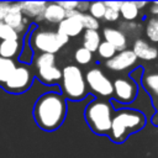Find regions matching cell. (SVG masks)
Segmentation results:
<instances>
[{
  "instance_id": "7402d4cb",
  "label": "cell",
  "mask_w": 158,
  "mask_h": 158,
  "mask_svg": "<svg viewBox=\"0 0 158 158\" xmlns=\"http://www.w3.org/2000/svg\"><path fill=\"white\" fill-rule=\"evenodd\" d=\"M146 35L152 42H158V17H152L146 25Z\"/></svg>"
},
{
  "instance_id": "cb8c5ba5",
  "label": "cell",
  "mask_w": 158,
  "mask_h": 158,
  "mask_svg": "<svg viewBox=\"0 0 158 158\" xmlns=\"http://www.w3.org/2000/svg\"><path fill=\"white\" fill-rule=\"evenodd\" d=\"M89 15H91L93 17H95L96 20H100V19H104V15H105V11H106V6H105V2H101V1H95V2H90L89 5Z\"/></svg>"
},
{
  "instance_id": "1f68e13d",
  "label": "cell",
  "mask_w": 158,
  "mask_h": 158,
  "mask_svg": "<svg viewBox=\"0 0 158 158\" xmlns=\"http://www.w3.org/2000/svg\"><path fill=\"white\" fill-rule=\"evenodd\" d=\"M89 2H78V7H77V10L79 11V12H81V14H84V11H86V10H89Z\"/></svg>"
},
{
  "instance_id": "e575fe53",
  "label": "cell",
  "mask_w": 158,
  "mask_h": 158,
  "mask_svg": "<svg viewBox=\"0 0 158 158\" xmlns=\"http://www.w3.org/2000/svg\"><path fill=\"white\" fill-rule=\"evenodd\" d=\"M0 23H1V21H0Z\"/></svg>"
},
{
  "instance_id": "d6a6232c",
  "label": "cell",
  "mask_w": 158,
  "mask_h": 158,
  "mask_svg": "<svg viewBox=\"0 0 158 158\" xmlns=\"http://www.w3.org/2000/svg\"><path fill=\"white\" fill-rule=\"evenodd\" d=\"M151 12L153 15H157L158 16V1H156V2H153L151 5Z\"/></svg>"
},
{
  "instance_id": "4fadbf2b",
  "label": "cell",
  "mask_w": 158,
  "mask_h": 158,
  "mask_svg": "<svg viewBox=\"0 0 158 158\" xmlns=\"http://www.w3.org/2000/svg\"><path fill=\"white\" fill-rule=\"evenodd\" d=\"M102 36H104V41H106L107 43L114 46L116 51L121 52V51L126 49L127 37L122 31L114 28V27H105L102 30Z\"/></svg>"
},
{
  "instance_id": "f1b7e54d",
  "label": "cell",
  "mask_w": 158,
  "mask_h": 158,
  "mask_svg": "<svg viewBox=\"0 0 158 158\" xmlns=\"http://www.w3.org/2000/svg\"><path fill=\"white\" fill-rule=\"evenodd\" d=\"M58 4H59L65 11L77 10V7H78V1H59Z\"/></svg>"
},
{
  "instance_id": "4316f807",
  "label": "cell",
  "mask_w": 158,
  "mask_h": 158,
  "mask_svg": "<svg viewBox=\"0 0 158 158\" xmlns=\"http://www.w3.org/2000/svg\"><path fill=\"white\" fill-rule=\"evenodd\" d=\"M81 23H83V27L85 30H93V31H98L99 26H100L99 20H96L95 17H93L89 14H83L81 15Z\"/></svg>"
},
{
  "instance_id": "e0dca14e",
  "label": "cell",
  "mask_w": 158,
  "mask_h": 158,
  "mask_svg": "<svg viewBox=\"0 0 158 158\" xmlns=\"http://www.w3.org/2000/svg\"><path fill=\"white\" fill-rule=\"evenodd\" d=\"M22 41L21 40H9L0 42V57L14 59L20 56L22 51Z\"/></svg>"
},
{
  "instance_id": "603a6c76",
  "label": "cell",
  "mask_w": 158,
  "mask_h": 158,
  "mask_svg": "<svg viewBox=\"0 0 158 158\" xmlns=\"http://www.w3.org/2000/svg\"><path fill=\"white\" fill-rule=\"evenodd\" d=\"M74 59H75L77 63L81 64V65H85V64L91 62L93 53L89 49L84 48V47H79V48H77V51L74 53Z\"/></svg>"
},
{
  "instance_id": "52a82bcc",
  "label": "cell",
  "mask_w": 158,
  "mask_h": 158,
  "mask_svg": "<svg viewBox=\"0 0 158 158\" xmlns=\"http://www.w3.org/2000/svg\"><path fill=\"white\" fill-rule=\"evenodd\" d=\"M33 81V73L26 65H17L12 72L7 81L2 85V89L11 94H21L27 91Z\"/></svg>"
},
{
  "instance_id": "277c9868",
  "label": "cell",
  "mask_w": 158,
  "mask_h": 158,
  "mask_svg": "<svg viewBox=\"0 0 158 158\" xmlns=\"http://www.w3.org/2000/svg\"><path fill=\"white\" fill-rule=\"evenodd\" d=\"M62 93L65 99L72 101L83 100L88 95V85L85 81V75L81 69L77 65L69 64L62 69L60 80Z\"/></svg>"
},
{
  "instance_id": "8992f818",
  "label": "cell",
  "mask_w": 158,
  "mask_h": 158,
  "mask_svg": "<svg viewBox=\"0 0 158 158\" xmlns=\"http://www.w3.org/2000/svg\"><path fill=\"white\" fill-rule=\"evenodd\" d=\"M36 77L44 84H57L62 80V69L56 65V56L51 53H38L35 58Z\"/></svg>"
},
{
  "instance_id": "3957f363",
  "label": "cell",
  "mask_w": 158,
  "mask_h": 158,
  "mask_svg": "<svg viewBox=\"0 0 158 158\" xmlns=\"http://www.w3.org/2000/svg\"><path fill=\"white\" fill-rule=\"evenodd\" d=\"M114 107L109 100L94 99L89 102L84 111V117L90 130L96 135H107L111 128Z\"/></svg>"
},
{
  "instance_id": "ac0fdd59",
  "label": "cell",
  "mask_w": 158,
  "mask_h": 158,
  "mask_svg": "<svg viewBox=\"0 0 158 158\" xmlns=\"http://www.w3.org/2000/svg\"><path fill=\"white\" fill-rule=\"evenodd\" d=\"M101 43V36L98 31H93V30H85L84 35H83V47L89 49L91 53L96 52L99 46Z\"/></svg>"
},
{
  "instance_id": "9a60e30c",
  "label": "cell",
  "mask_w": 158,
  "mask_h": 158,
  "mask_svg": "<svg viewBox=\"0 0 158 158\" xmlns=\"http://www.w3.org/2000/svg\"><path fill=\"white\" fill-rule=\"evenodd\" d=\"M19 4L26 19H42V15L47 6L46 1H22Z\"/></svg>"
},
{
  "instance_id": "7c38bea8",
  "label": "cell",
  "mask_w": 158,
  "mask_h": 158,
  "mask_svg": "<svg viewBox=\"0 0 158 158\" xmlns=\"http://www.w3.org/2000/svg\"><path fill=\"white\" fill-rule=\"evenodd\" d=\"M2 22L9 25L10 27H12L19 35L23 33L27 30V26H28V21L23 16L19 2H11L10 9H9L7 14L5 15Z\"/></svg>"
},
{
  "instance_id": "ffe728a7",
  "label": "cell",
  "mask_w": 158,
  "mask_h": 158,
  "mask_svg": "<svg viewBox=\"0 0 158 158\" xmlns=\"http://www.w3.org/2000/svg\"><path fill=\"white\" fill-rule=\"evenodd\" d=\"M138 12H139V10L137 9L135 1H125V2H122L121 9H120V16L122 19H125L127 22L136 20L138 17Z\"/></svg>"
},
{
  "instance_id": "d6986e66",
  "label": "cell",
  "mask_w": 158,
  "mask_h": 158,
  "mask_svg": "<svg viewBox=\"0 0 158 158\" xmlns=\"http://www.w3.org/2000/svg\"><path fill=\"white\" fill-rule=\"evenodd\" d=\"M16 63L14 59H7L4 57H0V86H2L7 79L10 78V75L12 74V72L16 69Z\"/></svg>"
},
{
  "instance_id": "ba28073f",
  "label": "cell",
  "mask_w": 158,
  "mask_h": 158,
  "mask_svg": "<svg viewBox=\"0 0 158 158\" xmlns=\"http://www.w3.org/2000/svg\"><path fill=\"white\" fill-rule=\"evenodd\" d=\"M85 81L88 89L102 98H110L114 95L112 81L106 77V74L100 68H91L85 74Z\"/></svg>"
},
{
  "instance_id": "2e32d148",
  "label": "cell",
  "mask_w": 158,
  "mask_h": 158,
  "mask_svg": "<svg viewBox=\"0 0 158 158\" xmlns=\"http://www.w3.org/2000/svg\"><path fill=\"white\" fill-rule=\"evenodd\" d=\"M65 15H67V11L58 2H47L42 19L49 23L59 25L65 19Z\"/></svg>"
},
{
  "instance_id": "4dcf8cb0",
  "label": "cell",
  "mask_w": 158,
  "mask_h": 158,
  "mask_svg": "<svg viewBox=\"0 0 158 158\" xmlns=\"http://www.w3.org/2000/svg\"><path fill=\"white\" fill-rule=\"evenodd\" d=\"M121 5H122V1H106V2H105V6H106V7L112 9V10H115V11H118V12H120Z\"/></svg>"
},
{
  "instance_id": "5b68a950",
  "label": "cell",
  "mask_w": 158,
  "mask_h": 158,
  "mask_svg": "<svg viewBox=\"0 0 158 158\" xmlns=\"http://www.w3.org/2000/svg\"><path fill=\"white\" fill-rule=\"evenodd\" d=\"M69 38L57 31H47V30H33L30 35V46L32 51H37L40 53H51L54 54L59 49H62Z\"/></svg>"
},
{
  "instance_id": "484cf974",
  "label": "cell",
  "mask_w": 158,
  "mask_h": 158,
  "mask_svg": "<svg viewBox=\"0 0 158 158\" xmlns=\"http://www.w3.org/2000/svg\"><path fill=\"white\" fill-rule=\"evenodd\" d=\"M0 40L9 41V40H20V35L9 25L1 22L0 23Z\"/></svg>"
},
{
  "instance_id": "6da1fadb",
  "label": "cell",
  "mask_w": 158,
  "mask_h": 158,
  "mask_svg": "<svg viewBox=\"0 0 158 158\" xmlns=\"http://www.w3.org/2000/svg\"><path fill=\"white\" fill-rule=\"evenodd\" d=\"M33 118L36 125L47 132L58 130L67 116V99L57 91L42 94L33 105Z\"/></svg>"
},
{
  "instance_id": "30bf717a",
  "label": "cell",
  "mask_w": 158,
  "mask_h": 158,
  "mask_svg": "<svg viewBox=\"0 0 158 158\" xmlns=\"http://www.w3.org/2000/svg\"><path fill=\"white\" fill-rule=\"evenodd\" d=\"M81 12H79L78 10H72V11H67L65 19L58 25L57 32L69 37H75L78 36L83 30V23H81Z\"/></svg>"
},
{
  "instance_id": "5bb4252c",
  "label": "cell",
  "mask_w": 158,
  "mask_h": 158,
  "mask_svg": "<svg viewBox=\"0 0 158 158\" xmlns=\"http://www.w3.org/2000/svg\"><path fill=\"white\" fill-rule=\"evenodd\" d=\"M132 51L136 54L137 59L139 58L143 60H154L158 57V49L142 38H137L133 42Z\"/></svg>"
},
{
  "instance_id": "836d02e7",
  "label": "cell",
  "mask_w": 158,
  "mask_h": 158,
  "mask_svg": "<svg viewBox=\"0 0 158 158\" xmlns=\"http://www.w3.org/2000/svg\"><path fill=\"white\" fill-rule=\"evenodd\" d=\"M135 4H136V6H137L138 10H141L143 6H146V2H143V1H135Z\"/></svg>"
},
{
  "instance_id": "9c48e42d",
  "label": "cell",
  "mask_w": 158,
  "mask_h": 158,
  "mask_svg": "<svg viewBox=\"0 0 158 158\" xmlns=\"http://www.w3.org/2000/svg\"><path fill=\"white\" fill-rule=\"evenodd\" d=\"M112 85L114 98L121 104H131L138 94V86L131 77H117Z\"/></svg>"
},
{
  "instance_id": "d4e9b609",
  "label": "cell",
  "mask_w": 158,
  "mask_h": 158,
  "mask_svg": "<svg viewBox=\"0 0 158 158\" xmlns=\"http://www.w3.org/2000/svg\"><path fill=\"white\" fill-rule=\"evenodd\" d=\"M96 52L99 53V56H100L101 58L109 60V59H111V58L116 54L117 51L115 49L114 46H111V44L107 43L106 41H101V43H100V46H99V48H98Z\"/></svg>"
},
{
  "instance_id": "44dd1931",
  "label": "cell",
  "mask_w": 158,
  "mask_h": 158,
  "mask_svg": "<svg viewBox=\"0 0 158 158\" xmlns=\"http://www.w3.org/2000/svg\"><path fill=\"white\" fill-rule=\"evenodd\" d=\"M143 85L147 91L158 96V73L148 74L143 78Z\"/></svg>"
},
{
  "instance_id": "f546056e",
  "label": "cell",
  "mask_w": 158,
  "mask_h": 158,
  "mask_svg": "<svg viewBox=\"0 0 158 158\" xmlns=\"http://www.w3.org/2000/svg\"><path fill=\"white\" fill-rule=\"evenodd\" d=\"M10 5L11 2H5V1H0V21L2 22L5 15L7 14L9 9H10Z\"/></svg>"
},
{
  "instance_id": "83f0119b",
  "label": "cell",
  "mask_w": 158,
  "mask_h": 158,
  "mask_svg": "<svg viewBox=\"0 0 158 158\" xmlns=\"http://www.w3.org/2000/svg\"><path fill=\"white\" fill-rule=\"evenodd\" d=\"M118 17H120V12H118V11H115V10H112V9L106 7V11H105V15H104V20H105V21H107V22H114V21H116Z\"/></svg>"
},
{
  "instance_id": "8fae6325",
  "label": "cell",
  "mask_w": 158,
  "mask_h": 158,
  "mask_svg": "<svg viewBox=\"0 0 158 158\" xmlns=\"http://www.w3.org/2000/svg\"><path fill=\"white\" fill-rule=\"evenodd\" d=\"M137 62V57L132 49H125L117 52L111 59L105 62V67L112 72H122L125 69H130Z\"/></svg>"
},
{
  "instance_id": "7a4b0ae2",
  "label": "cell",
  "mask_w": 158,
  "mask_h": 158,
  "mask_svg": "<svg viewBox=\"0 0 158 158\" xmlns=\"http://www.w3.org/2000/svg\"><path fill=\"white\" fill-rule=\"evenodd\" d=\"M146 125V116L136 109L122 107L114 112L109 137L115 143L125 142L128 136L141 131Z\"/></svg>"
}]
</instances>
